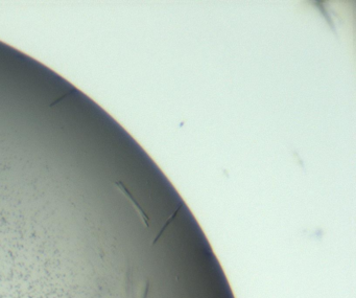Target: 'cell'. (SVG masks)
Returning a JSON list of instances; mask_svg holds the SVG:
<instances>
[{
    "mask_svg": "<svg viewBox=\"0 0 356 298\" xmlns=\"http://www.w3.org/2000/svg\"><path fill=\"white\" fill-rule=\"evenodd\" d=\"M178 211H179V208H177V209H176V212H175V213H174V214H173V215H172V216L170 217V219H169L168 221H166V223H165V224H164V225L162 226V228H161V230L159 231V234L157 235V237H156V238H155V239L153 240V242H152V244H155V243H156V242H157V241L159 240V238H160V237L162 236V234H163V231H164V230L166 229V227H168V226H169V225L171 224V222H172V221H173V220L175 219V217L177 216V213H178Z\"/></svg>",
    "mask_w": 356,
    "mask_h": 298,
    "instance_id": "cell-2",
    "label": "cell"
},
{
    "mask_svg": "<svg viewBox=\"0 0 356 298\" xmlns=\"http://www.w3.org/2000/svg\"><path fill=\"white\" fill-rule=\"evenodd\" d=\"M148 290H149V283L148 282H144L142 287H141V289L139 291V294H138V297L137 298H147L148 296Z\"/></svg>",
    "mask_w": 356,
    "mask_h": 298,
    "instance_id": "cell-3",
    "label": "cell"
},
{
    "mask_svg": "<svg viewBox=\"0 0 356 298\" xmlns=\"http://www.w3.org/2000/svg\"><path fill=\"white\" fill-rule=\"evenodd\" d=\"M114 185L116 186V189L122 194V195H124L127 199H128V200L131 202V204L133 205V207H134L135 208V211L137 212V214H138V216H139V218L141 219V221H142V223L144 224V226H146V227H149L150 226V220H149V217L147 216V214L146 213H144L143 212V209L141 208V206L137 203V201L135 200V199H134V197H133L132 195H131V193L126 189V186L124 185V184H122L121 182H115L114 183Z\"/></svg>",
    "mask_w": 356,
    "mask_h": 298,
    "instance_id": "cell-1",
    "label": "cell"
}]
</instances>
